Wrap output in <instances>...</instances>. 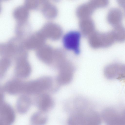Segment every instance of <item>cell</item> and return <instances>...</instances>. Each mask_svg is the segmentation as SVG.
<instances>
[{"label": "cell", "mask_w": 125, "mask_h": 125, "mask_svg": "<svg viewBox=\"0 0 125 125\" xmlns=\"http://www.w3.org/2000/svg\"><path fill=\"white\" fill-rule=\"evenodd\" d=\"M29 15V10L24 5L17 6L12 12L13 16L17 21H27Z\"/></svg>", "instance_id": "cell-16"}, {"label": "cell", "mask_w": 125, "mask_h": 125, "mask_svg": "<svg viewBox=\"0 0 125 125\" xmlns=\"http://www.w3.org/2000/svg\"><path fill=\"white\" fill-rule=\"evenodd\" d=\"M46 39L38 30L30 34L24 40L25 47L26 49L36 50L45 44Z\"/></svg>", "instance_id": "cell-7"}, {"label": "cell", "mask_w": 125, "mask_h": 125, "mask_svg": "<svg viewBox=\"0 0 125 125\" xmlns=\"http://www.w3.org/2000/svg\"><path fill=\"white\" fill-rule=\"evenodd\" d=\"M86 115L80 113L73 114L69 117L68 121V125H84Z\"/></svg>", "instance_id": "cell-18"}, {"label": "cell", "mask_w": 125, "mask_h": 125, "mask_svg": "<svg viewBox=\"0 0 125 125\" xmlns=\"http://www.w3.org/2000/svg\"><path fill=\"white\" fill-rule=\"evenodd\" d=\"M53 84L52 79L43 77L24 84V90L29 94L37 93L50 88Z\"/></svg>", "instance_id": "cell-2"}, {"label": "cell", "mask_w": 125, "mask_h": 125, "mask_svg": "<svg viewBox=\"0 0 125 125\" xmlns=\"http://www.w3.org/2000/svg\"><path fill=\"white\" fill-rule=\"evenodd\" d=\"M24 5L29 10L38 9L39 6V0H25Z\"/></svg>", "instance_id": "cell-21"}, {"label": "cell", "mask_w": 125, "mask_h": 125, "mask_svg": "<svg viewBox=\"0 0 125 125\" xmlns=\"http://www.w3.org/2000/svg\"><path fill=\"white\" fill-rule=\"evenodd\" d=\"M24 84L17 80H13L6 83L4 89L7 93L11 94H16L24 90Z\"/></svg>", "instance_id": "cell-13"}, {"label": "cell", "mask_w": 125, "mask_h": 125, "mask_svg": "<svg viewBox=\"0 0 125 125\" xmlns=\"http://www.w3.org/2000/svg\"><path fill=\"white\" fill-rule=\"evenodd\" d=\"M102 115L106 125H125L121 114L113 108L105 109L102 112Z\"/></svg>", "instance_id": "cell-6"}, {"label": "cell", "mask_w": 125, "mask_h": 125, "mask_svg": "<svg viewBox=\"0 0 125 125\" xmlns=\"http://www.w3.org/2000/svg\"><path fill=\"white\" fill-rule=\"evenodd\" d=\"M81 34L78 31H70L66 34L63 39L64 47L67 50L73 51L76 54L80 52Z\"/></svg>", "instance_id": "cell-3"}, {"label": "cell", "mask_w": 125, "mask_h": 125, "mask_svg": "<svg viewBox=\"0 0 125 125\" xmlns=\"http://www.w3.org/2000/svg\"><path fill=\"white\" fill-rule=\"evenodd\" d=\"M48 120V117L46 113L40 111L33 114L30 119L31 125H45Z\"/></svg>", "instance_id": "cell-17"}, {"label": "cell", "mask_w": 125, "mask_h": 125, "mask_svg": "<svg viewBox=\"0 0 125 125\" xmlns=\"http://www.w3.org/2000/svg\"><path fill=\"white\" fill-rule=\"evenodd\" d=\"M58 72L56 81L59 86L67 85L72 81L75 71L73 64L67 60L57 68Z\"/></svg>", "instance_id": "cell-1"}, {"label": "cell", "mask_w": 125, "mask_h": 125, "mask_svg": "<svg viewBox=\"0 0 125 125\" xmlns=\"http://www.w3.org/2000/svg\"><path fill=\"white\" fill-rule=\"evenodd\" d=\"M0 125H2V124H0Z\"/></svg>", "instance_id": "cell-23"}, {"label": "cell", "mask_w": 125, "mask_h": 125, "mask_svg": "<svg viewBox=\"0 0 125 125\" xmlns=\"http://www.w3.org/2000/svg\"><path fill=\"white\" fill-rule=\"evenodd\" d=\"M121 114L123 121L125 124V110L121 113Z\"/></svg>", "instance_id": "cell-22"}, {"label": "cell", "mask_w": 125, "mask_h": 125, "mask_svg": "<svg viewBox=\"0 0 125 125\" xmlns=\"http://www.w3.org/2000/svg\"><path fill=\"white\" fill-rule=\"evenodd\" d=\"M58 28L54 23L50 22H46L39 30L46 39H56L58 36Z\"/></svg>", "instance_id": "cell-11"}, {"label": "cell", "mask_w": 125, "mask_h": 125, "mask_svg": "<svg viewBox=\"0 0 125 125\" xmlns=\"http://www.w3.org/2000/svg\"><path fill=\"white\" fill-rule=\"evenodd\" d=\"M31 30V25L27 20L17 21L15 29L17 36L21 38L27 35L29 36Z\"/></svg>", "instance_id": "cell-14"}, {"label": "cell", "mask_w": 125, "mask_h": 125, "mask_svg": "<svg viewBox=\"0 0 125 125\" xmlns=\"http://www.w3.org/2000/svg\"><path fill=\"white\" fill-rule=\"evenodd\" d=\"M10 64L9 59L4 58L1 60L0 62V75H2L7 70Z\"/></svg>", "instance_id": "cell-20"}, {"label": "cell", "mask_w": 125, "mask_h": 125, "mask_svg": "<svg viewBox=\"0 0 125 125\" xmlns=\"http://www.w3.org/2000/svg\"><path fill=\"white\" fill-rule=\"evenodd\" d=\"M101 123L100 116L97 112L91 111L86 115L84 125H100Z\"/></svg>", "instance_id": "cell-19"}, {"label": "cell", "mask_w": 125, "mask_h": 125, "mask_svg": "<svg viewBox=\"0 0 125 125\" xmlns=\"http://www.w3.org/2000/svg\"><path fill=\"white\" fill-rule=\"evenodd\" d=\"M16 119L15 112L9 104L0 102V124L3 125H11Z\"/></svg>", "instance_id": "cell-4"}, {"label": "cell", "mask_w": 125, "mask_h": 125, "mask_svg": "<svg viewBox=\"0 0 125 125\" xmlns=\"http://www.w3.org/2000/svg\"><path fill=\"white\" fill-rule=\"evenodd\" d=\"M36 50V55L40 60L47 63H54L55 51L50 45L45 44Z\"/></svg>", "instance_id": "cell-8"}, {"label": "cell", "mask_w": 125, "mask_h": 125, "mask_svg": "<svg viewBox=\"0 0 125 125\" xmlns=\"http://www.w3.org/2000/svg\"><path fill=\"white\" fill-rule=\"evenodd\" d=\"M54 101L52 97L47 94H43L38 97L35 101V104L39 111L45 113L53 107Z\"/></svg>", "instance_id": "cell-9"}, {"label": "cell", "mask_w": 125, "mask_h": 125, "mask_svg": "<svg viewBox=\"0 0 125 125\" xmlns=\"http://www.w3.org/2000/svg\"><path fill=\"white\" fill-rule=\"evenodd\" d=\"M39 3L38 9L45 18L51 19L54 16L56 11L53 5L46 0H40Z\"/></svg>", "instance_id": "cell-12"}, {"label": "cell", "mask_w": 125, "mask_h": 125, "mask_svg": "<svg viewBox=\"0 0 125 125\" xmlns=\"http://www.w3.org/2000/svg\"><path fill=\"white\" fill-rule=\"evenodd\" d=\"M104 73L108 79H125V65L118 63L109 64L105 67Z\"/></svg>", "instance_id": "cell-5"}, {"label": "cell", "mask_w": 125, "mask_h": 125, "mask_svg": "<svg viewBox=\"0 0 125 125\" xmlns=\"http://www.w3.org/2000/svg\"><path fill=\"white\" fill-rule=\"evenodd\" d=\"M26 57L18 58L16 68L15 71L17 75L22 78L28 76L31 72V67L26 59Z\"/></svg>", "instance_id": "cell-10"}, {"label": "cell", "mask_w": 125, "mask_h": 125, "mask_svg": "<svg viewBox=\"0 0 125 125\" xmlns=\"http://www.w3.org/2000/svg\"><path fill=\"white\" fill-rule=\"evenodd\" d=\"M31 102L30 99L26 96H22L18 99L16 107L18 112L21 114L26 113L31 107Z\"/></svg>", "instance_id": "cell-15"}]
</instances>
